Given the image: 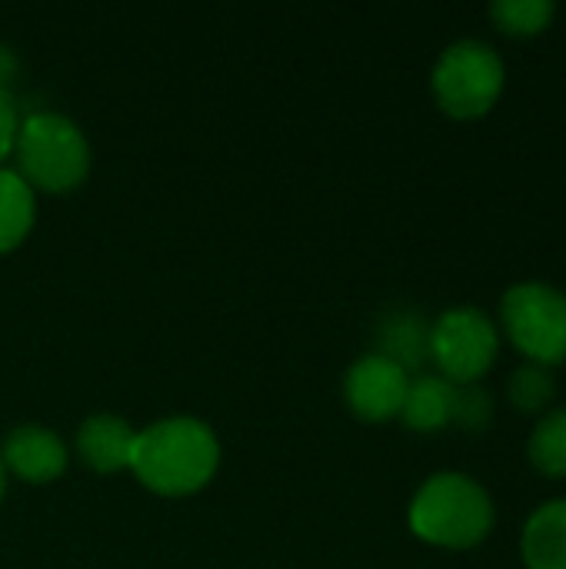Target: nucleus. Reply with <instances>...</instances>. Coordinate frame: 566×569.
<instances>
[{
	"mask_svg": "<svg viewBox=\"0 0 566 569\" xmlns=\"http://www.w3.org/2000/svg\"><path fill=\"white\" fill-rule=\"evenodd\" d=\"M507 67L487 40H457L450 43L430 73L437 107L454 120H477L497 107L504 97Z\"/></svg>",
	"mask_w": 566,
	"mask_h": 569,
	"instance_id": "obj_4",
	"label": "nucleus"
},
{
	"mask_svg": "<svg viewBox=\"0 0 566 569\" xmlns=\"http://www.w3.org/2000/svg\"><path fill=\"white\" fill-rule=\"evenodd\" d=\"M500 353L497 323L477 307H454L444 310L430 323V360L437 363L440 377L467 387L480 383Z\"/></svg>",
	"mask_w": 566,
	"mask_h": 569,
	"instance_id": "obj_6",
	"label": "nucleus"
},
{
	"mask_svg": "<svg viewBox=\"0 0 566 569\" xmlns=\"http://www.w3.org/2000/svg\"><path fill=\"white\" fill-rule=\"evenodd\" d=\"M454 390L457 383L444 380L440 373H420L417 380H410L400 420L417 433L444 430L454 417Z\"/></svg>",
	"mask_w": 566,
	"mask_h": 569,
	"instance_id": "obj_12",
	"label": "nucleus"
},
{
	"mask_svg": "<svg viewBox=\"0 0 566 569\" xmlns=\"http://www.w3.org/2000/svg\"><path fill=\"white\" fill-rule=\"evenodd\" d=\"M3 467L17 473L27 483H47L57 480L67 470V447L63 440L40 427V423H20L3 440Z\"/></svg>",
	"mask_w": 566,
	"mask_h": 569,
	"instance_id": "obj_8",
	"label": "nucleus"
},
{
	"mask_svg": "<svg viewBox=\"0 0 566 569\" xmlns=\"http://www.w3.org/2000/svg\"><path fill=\"white\" fill-rule=\"evenodd\" d=\"M410 530L444 550H470L494 530V500L467 473H434L410 500Z\"/></svg>",
	"mask_w": 566,
	"mask_h": 569,
	"instance_id": "obj_2",
	"label": "nucleus"
},
{
	"mask_svg": "<svg viewBox=\"0 0 566 569\" xmlns=\"http://www.w3.org/2000/svg\"><path fill=\"white\" fill-rule=\"evenodd\" d=\"M377 340H380L377 353L394 360L407 373L420 370L430 360V323L424 320V313H417L410 307L394 310L390 317H384Z\"/></svg>",
	"mask_w": 566,
	"mask_h": 569,
	"instance_id": "obj_11",
	"label": "nucleus"
},
{
	"mask_svg": "<svg viewBox=\"0 0 566 569\" xmlns=\"http://www.w3.org/2000/svg\"><path fill=\"white\" fill-rule=\"evenodd\" d=\"M220 443L197 417H167L137 433L130 470L143 487L163 497H187L217 473Z\"/></svg>",
	"mask_w": 566,
	"mask_h": 569,
	"instance_id": "obj_1",
	"label": "nucleus"
},
{
	"mask_svg": "<svg viewBox=\"0 0 566 569\" xmlns=\"http://www.w3.org/2000/svg\"><path fill=\"white\" fill-rule=\"evenodd\" d=\"M407 390H410V373L380 353L360 357L347 370V380H344L347 407L360 420H370V423H384V420L400 417Z\"/></svg>",
	"mask_w": 566,
	"mask_h": 569,
	"instance_id": "obj_7",
	"label": "nucleus"
},
{
	"mask_svg": "<svg viewBox=\"0 0 566 569\" xmlns=\"http://www.w3.org/2000/svg\"><path fill=\"white\" fill-rule=\"evenodd\" d=\"M17 100L10 97V90L0 83V163L7 160V153H13V140H17Z\"/></svg>",
	"mask_w": 566,
	"mask_h": 569,
	"instance_id": "obj_18",
	"label": "nucleus"
},
{
	"mask_svg": "<svg viewBox=\"0 0 566 569\" xmlns=\"http://www.w3.org/2000/svg\"><path fill=\"white\" fill-rule=\"evenodd\" d=\"M133 440H137V430L123 417L97 413L80 423L77 453L97 473H120V470H130Z\"/></svg>",
	"mask_w": 566,
	"mask_h": 569,
	"instance_id": "obj_9",
	"label": "nucleus"
},
{
	"mask_svg": "<svg viewBox=\"0 0 566 569\" xmlns=\"http://www.w3.org/2000/svg\"><path fill=\"white\" fill-rule=\"evenodd\" d=\"M17 173L47 193H67L83 183L90 170V143L83 130L63 113H30L13 140Z\"/></svg>",
	"mask_w": 566,
	"mask_h": 569,
	"instance_id": "obj_3",
	"label": "nucleus"
},
{
	"mask_svg": "<svg viewBox=\"0 0 566 569\" xmlns=\"http://www.w3.org/2000/svg\"><path fill=\"white\" fill-rule=\"evenodd\" d=\"M487 13L507 37H540L554 23L557 7L547 0H497Z\"/></svg>",
	"mask_w": 566,
	"mask_h": 569,
	"instance_id": "obj_15",
	"label": "nucleus"
},
{
	"mask_svg": "<svg viewBox=\"0 0 566 569\" xmlns=\"http://www.w3.org/2000/svg\"><path fill=\"white\" fill-rule=\"evenodd\" d=\"M527 569H566V500L540 503L520 537Z\"/></svg>",
	"mask_w": 566,
	"mask_h": 569,
	"instance_id": "obj_10",
	"label": "nucleus"
},
{
	"mask_svg": "<svg viewBox=\"0 0 566 569\" xmlns=\"http://www.w3.org/2000/svg\"><path fill=\"white\" fill-rule=\"evenodd\" d=\"M3 490H7V467H3V457H0V500H3Z\"/></svg>",
	"mask_w": 566,
	"mask_h": 569,
	"instance_id": "obj_19",
	"label": "nucleus"
},
{
	"mask_svg": "<svg viewBox=\"0 0 566 569\" xmlns=\"http://www.w3.org/2000/svg\"><path fill=\"white\" fill-rule=\"evenodd\" d=\"M37 200L33 187L17 173L0 167V253L13 250L33 227Z\"/></svg>",
	"mask_w": 566,
	"mask_h": 569,
	"instance_id": "obj_13",
	"label": "nucleus"
},
{
	"mask_svg": "<svg viewBox=\"0 0 566 569\" xmlns=\"http://www.w3.org/2000/svg\"><path fill=\"white\" fill-rule=\"evenodd\" d=\"M530 463L550 477L566 480V407H557L540 417V423L530 433Z\"/></svg>",
	"mask_w": 566,
	"mask_h": 569,
	"instance_id": "obj_14",
	"label": "nucleus"
},
{
	"mask_svg": "<svg viewBox=\"0 0 566 569\" xmlns=\"http://www.w3.org/2000/svg\"><path fill=\"white\" fill-rule=\"evenodd\" d=\"M554 397H557V380H554V370L547 367L524 363L507 380V400L520 413H544Z\"/></svg>",
	"mask_w": 566,
	"mask_h": 569,
	"instance_id": "obj_16",
	"label": "nucleus"
},
{
	"mask_svg": "<svg viewBox=\"0 0 566 569\" xmlns=\"http://www.w3.org/2000/svg\"><path fill=\"white\" fill-rule=\"evenodd\" d=\"M500 327L510 347L537 367L566 363V293L540 283L524 280L514 283L500 300Z\"/></svg>",
	"mask_w": 566,
	"mask_h": 569,
	"instance_id": "obj_5",
	"label": "nucleus"
},
{
	"mask_svg": "<svg viewBox=\"0 0 566 569\" xmlns=\"http://www.w3.org/2000/svg\"><path fill=\"white\" fill-rule=\"evenodd\" d=\"M494 420V397L480 387V383H467L454 390V417L450 423H457L467 433H484Z\"/></svg>",
	"mask_w": 566,
	"mask_h": 569,
	"instance_id": "obj_17",
	"label": "nucleus"
}]
</instances>
